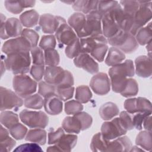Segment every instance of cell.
Here are the masks:
<instances>
[{
    "mask_svg": "<svg viewBox=\"0 0 152 152\" xmlns=\"http://www.w3.org/2000/svg\"><path fill=\"white\" fill-rule=\"evenodd\" d=\"M135 38L140 45H147L152 38V30H151V23H149L145 27L140 28L135 35Z\"/></svg>",
    "mask_w": 152,
    "mask_h": 152,
    "instance_id": "1f68e13d",
    "label": "cell"
},
{
    "mask_svg": "<svg viewBox=\"0 0 152 152\" xmlns=\"http://www.w3.org/2000/svg\"><path fill=\"white\" fill-rule=\"evenodd\" d=\"M12 86L15 92L22 98H26L34 93L37 83L26 74L15 75L12 80Z\"/></svg>",
    "mask_w": 152,
    "mask_h": 152,
    "instance_id": "277c9868",
    "label": "cell"
},
{
    "mask_svg": "<svg viewBox=\"0 0 152 152\" xmlns=\"http://www.w3.org/2000/svg\"><path fill=\"white\" fill-rule=\"evenodd\" d=\"M10 132L4 128L3 125L1 126L0 130V141H1V152L10 151L14 147L16 144V141L14 139L11 138L9 136Z\"/></svg>",
    "mask_w": 152,
    "mask_h": 152,
    "instance_id": "4dcf8cb0",
    "label": "cell"
},
{
    "mask_svg": "<svg viewBox=\"0 0 152 152\" xmlns=\"http://www.w3.org/2000/svg\"><path fill=\"white\" fill-rule=\"evenodd\" d=\"M99 1H75L72 3L74 10L81 12L84 14H88L90 12L97 10Z\"/></svg>",
    "mask_w": 152,
    "mask_h": 152,
    "instance_id": "d4e9b609",
    "label": "cell"
},
{
    "mask_svg": "<svg viewBox=\"0 0 152 152\" xmlns=\"http://www.w3.org/2000/svg\"><path fill=\"white\" fill-rule=\"evenodd\" d=\"M55 33L60 48H62L64 45H70L78 38L74 30L66 24V22L62 24Z\"/></svg>",
    "mask_w": 152,
    "mask_h": 152,
    "instance_id": "5bb4252c",
    "label": "cell"
},
{
    "mask_svg": "<svg viewBox=\"0 0 152 152\" xmlns=\"http://www.w3.org/2000/svg\"><path fill=\"white\" fill-rule=\"evenodd\" d=\"M45 68L43 65H33L30 69V72L36 81H40L44 77Z\"/></svg>",
    "mask_w": 152,
    "mask_h": 152,
    "instance_id": "6f0895ef",
    "label": "cell"
},
{
    "mask_svg": "<svg viewBox=\"0 0 152 152\" xmlns=\"http://www.w3.org/2000/svg\"><path fill=\"white\" fill-rule=\"evenodd\" d=\"M90 86L96 94L105 95L110 90V80L106 73L97 72L91 78Z\"/></svg>",
    "mask_w": 152,
    "mask_h": 152,
    "instance_id": "4fadbf2b",
    "label": "cell"
},
{
    "mask_svg": "<svg viewBox=\"0 0 152 152\" xmlns=\"http://www.w3.org/2000/svg\"><path fill=\"white\" fill-rule=\"evenodd\" d=\"M112 90L115 93H121L125 88L127 83V77L119 75L110 77Z\"/></svg>",
    "mask_w": 152,
    "mask_h": 152,
    "instance_id": "ab89813d",
    "label": "cell"
},
{
    "mask_svg": "<svg viewBox=\"0 0 152 152\" xmlns=\"http://www.w3.org/2000/svg\"><path fill=\"white\" fill-rule=\"evenodd\" d=\"M151 115V113H136L133 114V124L134 126L137 130H141L142 128V123L144 118L149 115Z\"/></svg>",
    "mask_w": 152,
    "mask_h": 152,
    "instance_id": "91938a15",
    "label": "cell"
},
{
    "mask_svg": "<svg viewBox=\"0 0 152 152\" xmlns=\"http://www.w3.org/2000/svg\"><path fill=\"white\" fill-rule=\"evenodd\" d=\"M119 109L118 106L113 102H106L99 108V115L104 121H109L119 114Z\"/></svg>",
    "mask_w": 152,
    "mask_h": 152,
    "instance_id": "4316f807",
    "label": "cell"
},
{
    "mask_svg": "<svg viewBox=\"0 0 152 152\" xmlns=\"http://www.w3.org/2000/svg\"><path fill=\"white\" fill-rule=\"evenodd\" d=\"M135 72L142 78H148L151 75V58L148 56L141 55L135 60Z\"/></svg>",
    "mask_w": 152,
    "mask_h": 152,
    "instance_id": "d6986e66",
    "label": "cell"
},
{
    "mask_svg": "<svg viewBox=\"0 0 152 152\" xmlns=\"http://www.w3.org/2000/svg\"><path fill=\"white\" fill-rule=\"evenodd\" d=\"M56 45L55 36L53 34L43 36L40 39L39 46L43 50L55 49Z\"/></svg>",
    "mask_w": 152,
    "mask_h": 152,
    "instance_id": "c3c4849f",
    "label": "cell"
},
{
    "mask_svg": "<svg viewBox=\"0 0 152 152\" xmlns=\"http://www.w3.org/2000/svg\"><path fill=\"white\" fill-rule=\"evenodd\" d=\"M83 109V106L77 100H71L65 103V112L67 115H74Z\"/></svg>",
    "mask_w": 152,
    "mask_h": 152,
    "instance_id": "f6af8a7d",
    "label": "cell"
},
{
    "mask_svg": "<svg viewBox=\"0 0 152 152\" xmlns=\"http://www.w3.org/2000/svg\"><path fill=\"white\" fill-rule=\"evenodd\" d=\"M124 108L128 113L134 114L138 112L151 113V103L146 98L138 97L126 99L124 104Z\"/></svg>",
    "mask_w": 152,
    "mask_h": 152,
    "instance_id": "30bf717a",
    "label": "cell"
},
{
    "mask_svg": "<svg viewBox=\"0 0 152 152\" xmlns=\"http://www.w3.org/2000/svg\"><path fill=\"white\" fill-rule=\"evenodd\" d=\"M46 132L43 128H34L27 132L25 140L39 145H45L46 142Z\"/></svg>",
    "mask_w": 152,
    "mask_h": 152,
    "instance_id": "83f0119b",
    "label": "cell"
},
{
    "mask_svg": "<svg viewBox=\"0 0 152 152\" xmlns=\"http://www.w3.org/2000/svg\"><path fill=\"white\" fill-rule=\"evenodd\" d=\"M125 59V55L122 51L116 47L112 46L109 49L105 63L108 66H113L121 63Z\"/></svg>",
    "mask_w": 152,
    "mask_h": 152,
    "instance_id": "f1b7e54d",
    "label": "cell"
},
{
    "mask_svg": "<svg viewBox=\"0 0 152 152\" xmlns=\"http://www.w3.org/2000/svg\"><path fill=\"white\" fill-rule=\"evenodd\" d=\"M107 40L110 45L118 48L126 53L134 52L138 48L135 36L122 30H119L116 34Z\"/></svg>",
    "mask_w": 152,
    "mask_h": 152,
    "instance_id": "3957f363",
    "label": "cell"
},
{
    "mask_svg": "<svg viewBox=\"0 0 152 152\" xmlns=\"http://www.w3.org/2000/svg\"><path fill=\"white\" fill-rule=\"evenodd\" d=\"M0 93L1 101V111L12 109H14L17 111L24 103L22 99L15 92L10 89L1 86Z\"/></svg>",
    "mask_w": 152,
    "mask_h": 152,
    "instance_id": "9c48e42d",
    "label": "cell"
},
{
    "mask_svg": "<svg viewBox=\"0 0 152 152\" xmlns=\"http://www.w3.org/2000/svg\"><path fill=\"white\" fill-rule=\"evenodd\" d=\"M74 65L82 68L90 74H96L99 72V65L88 53H81L74 59Z\"/></svg>",
    "mask_w": 152,
    "mask_h": 152,
    "instance_id": "9a60e30c",
    "label": "cell"
},
{
    "mask_svg": "<svg viewBox=\"0 0 152 152\" xmlns=\"http://www.w3.org/2000/svg\"><path fill=\"white\" fill-rule=\"evenodd\" d=\"M102 26L103 34L107 39L113 36L121 30L115 20L109 12L102 16Z\"/></svg>",
    "mask_w": 152,
    "mask_h": 152,
    "instance_id": "ffe728a7",
    "label": "cell"
},
{
    "mask_svg": "<svg viewBox=\"0 0 152 152\" xmlns=\"http://www.w3.org/2000/svg\"><path fill=\"white\" fill-rule=\"evenodd\" d=\"M43 106L46 112L50 115H58L62 111V102L56 94L45 98Z\"/></svg>",
    "mask_w": 152,
    "mask_h": 152,
    "instance_id": "603a6c76",
    "label": "cell"
},
{
    "mask_svg": "<svg viewBox=\"0 0 152 152\" xmlns=\"http://www.w3.org/2000/svg\"><path fill=\"white\" fill-rule=\"evenodd\" d=\"M64 134V130L62 128H59L56 131L51 128L48 133V144H56Z\"/></svg>",
    "mask_w": 152,
    "mask_h": 152,
    "instance_id": "680465c9",
    "label": "cell"
},
{
    "mask_svg": "<svg viewBox=\"0 0 152 152\" xmlns=\"http://www.w3.org/2000/svg\"><path fill=\"white\" fill-rule=\"evenodd\" d=\"M86 21L82 31L78 34V38L102 35V15L98 10L93 11L86 15Z\"/></svg>",
    "mask_w": 152,
    "mask_h": 152,
    "instance_id": "5b68a950",
    "label": "cell"
},
{
    "mask_svg": "<svg viewBox=\"0 0 152 152\" xmlns=\"http://www.w3.org/2000/svg\"><path fill=\"white\" fill-rule=\"evenodd\" d=\"M45 64L47 66H58L60 62V56L58 51L55 49L44 50Z\"/></svg>",
    "mask_w": 152,
    "mask_h": 152,
    "instance_id": "f35d334b",
    "label": "cell"
},
{
    "mask_svg": "<svg viewBox=\"0 0 152 152\" xmlns=\"http://www.w3.org/2000/svg\"><path fill=\"white\" fill-rule=\"evenodd\" d=\"M6 69L14 75L25 74L30 70L31 57L29 52H21L9 54L4 59Z\"/></svg>",
    "mask_w": 152,
    "mask_h": 152,
    "instance_id": "7a4b0ae2",
    "label": "cell"
},
{
    "mask_svg": "<svg viewBox=\"0 0 152 152\" xmlns=\"http://www.w3.org/2000/svg\"><path fill=\"white\" fill-rule=\"evenodd\" d=\"M74 116L78 119L81 125V131H84L89 128L93 122L92 117L87 112H80Z\"/></svg>",
    "mask_w": 152,
    "mask_h": 152,
    "instance_id": "681fc988",
    "label": "cell"
},
{
    "mask_svg": "<svg viewBox=\"0 0 152 152\" xmlns=\"http://www.w3.org/2000/svg\"><path fill=\"white\" fill-rule=\"evenodd\" d=\"M74 87L73 86L66 88H56L55 94L62 101L71 99L73 96Z\"/></svg>",
    "mask_w": 152,
    "mask_h": 152,
    "instance_id": "db71d44e",
    "label": "cell"
},
{
    "mask_svg": "<svg viewBox=\"0 0 152 152\" xmlns=\"http://www.w3.org/2000/svg\"><path fill=\"white\" fill-rule=\"evenodd\" d=\"M21 122L32 128H45L48 124L49 118L42 111L24 109L20 113Z\"/></svg>",
    "mask_w": 152,
    "mask_h": 152,
    "instance_id": "8992f818",
    "label": "cell"
},
{
    "mask_svg": "<svg viewBox=\"0 0 152 152\" xmlns=\"http://www.w3.org/2000/svg\"><path fill=\"white\" fill-rule=\"evenodd\" d=\"M39 18V13L34 10H31L22 13L20 16L19 20L23 26L31 28L36 26L38 24Z\"/></svg>",
    "mask_w": 152,
    "mask_h": 152,
    "instance_id": "f546056e",
    "label": "cell"
},
{
    "mask_svg": "<svg viewBox=\"0 0 152 152\" xmlns=\"http://www.w3.org/2000/svg\"><path fill=\"white\" fill-rule=\"evenodd\" d=\"M119 3L123 7L124 11L132 17L134 16L140 7L138 1H121Z\"/></svg>",
    "mask_w": 152,
    "mask_h": 152,
    "instance_id": "bcb514c9",
    "label": "cell"
},
{
    "mask_svg": "<svg viewBox=\"0 0 152 152\" xmlns=\"http://www.w3.org/2000/svg\"><path fill=\"white\" fill-rule=\"evenodd\" d=\"M35 3V1H5L4 5L8 11L17 14L25 8L33 7Z\"/></svg>",
    "mask_w": 152,
    "mask_h": 152,
    "instance_id": "cb8c5ba5",
    "label": "cell"
},
{
    "mask_svg": "<svg viewBox=\"0 0 152 152\" xmlns=\"http://www.w3.org/2000/svg\"><path fill=\"white\" fill-rule=\"evenodd\" d=\"M142 124H143L144 128L145 130L151 132V115L147 116L144 118Z\"/></svg>",
    "mask_w": 152,
    "mask_h": 152,
    "instance_id": "94428289",
    "label": "cell"
},
{
    "mask_svg": "<svg viewBox=\"0 0 152 152\" xmlns=\"http://www.w3.org/2000/svg\"><path fill=\"white\" fill-rule=\"evenodd\" d=\"M82 53H90L91 51L99 45L107 44V39L103 35L89 36L80 39Z\"/></svg>",
    "mask_w": 152,
    "mask_h": 152,
    "instance_id": "44dd1931",
    "label": "cell"
},
{
    "mask_svg": "<svg viewBox=\"0 0 152 152\" xmlns=\"http://www.w3.org/2000/svg\"><path fill=\"white\" fill-rule=\"evenodd\" d=\"M21 36L24 37L30 43L31 48L37 46L39 39V36L34 30L30 28H24L22 31Z\"/></svg>",
    "mask_w": 152,
    "mask_h": 152,
    "instance_id": "7dc6e473",
    "label": "cell"
},
{
    "mask_svg": "<svg viewBox=\"0 0 152 152\" xmlns=\"http://www.w3.org/2000/svg\"><path fill=\"white\" fill-rule=\"evenodd\" d=\"M108 50L107 44L102 43L96 46L90 53L91 56L99 62H102Z\"/></svg>",
    "mask_w": 152,
    "mask_h": 152,
    "instance_id": "816d5d0a",
    "label": "cell"
},
{
    "mask_svg": "<svg viewBox=\"0 0 152 152\" xmlns=\"http://www.w3.org/2000/svg\"><path fill=\"white\" fill-rule=\"evenodd\" d=\"M119 119L124 127L128 131L134 128L133 124V114L126 111H122L119 114Z\"/></svg>",
    "mask_w": 152,
    "mask_h": 152,
    "instance_id": "f5cc1de1",
    "label": "cell"
},
{
    "mask_svg": "<svg viewBox=\"0 0 152 152\" xmlns=\"http://www.w3.org/2000/svg\"><path fill=\"white\" fill-rule=\"evenodd\" d=\"M65 23H66V21L63 17L53 15L50 14H44L41 15L39 21L42 31L44 33L50 34L55 33L57 28L62 24Z\"/></svg>",
    "mask_w": 152,
    "mask_h": 152,
    "instance_id": "7c38bea8",
    "label": "cell"
},
{
    "mask_svg": "<svg viewBox=\"0 0 152 152\" xmlns=\"http://www.w3.org/2000/svg\"><path fill=\"white\" fill-rule=\"evenodd\" d=\"M18 116L13 112L8 110L1 111L0 115V121L1 125L10 129L12 126L18 123Z\"/></svg>",
    "mask_w": 152,
    "mask_h": 152,
    "instance_id": "e575fe53",
    "label": "cell"
},
{
    "mask_svg": "<svg viewBox=\"0 0 152 152\" xmlns=\"http://www.w3.org/2000/svg\"><path fill=\"white\" fill-rule=\"evenodd\" d=\"M22 24L17 18L5 20V17L1 14V38L3 40L10 37H17L21 34Z\"/></svg>",
    "mask_w": 152,
    "mask_h": 152,
    "instance_id": "52a82bcc",
    "label": "cell"
},
{
    "mask_svg": "<svg viewBox=\"0 0 152 152\" xmlns=\"http://www.w3.org/2000/svg\"><path fill=\"white\" fill-rule=\"evenodd\" d=\"M138 2L140 7L135 12L134 18L136 24L140 27H142L151 19V1H138Z\"/></svg>",
    "mask_w": 152,
    "mask_h": 152,
    "instance_id": "2e32d148",
    "label": "cell"
},
{
    "mask_svg": "<svg viewBox=\"0 0 152 152\" xmlns=\"http://www.w3.org/2000/svg\"><path fill=\"white\" fill-rule=\"evenodd\" d=\"M81 53L82 50L79 38L77 39L70 45L66 46L65 49V53L69 59H74Z\"/></svg>",
    "mask_w": 152,
    "mask_h": 152,
    "instance_id": "b9f144b4",
    "label": "cell"
},
{
    "mask_svg": "<svg viewBox=\"0 0 152 152\" xmlns=\"http://www.w3.org/2000/svg\"><path fill=\"white\" fill-rule=\"evenodd\" d=\"M31 49L30 43L24 37L20 36L6 41L2 45V51L8 55L17 52H30Z\"/></svg>",
    "mask_w": 152,
    "mask_h": 152,
    "instance_id": "8fae6325",
    "label": "cell"
},
{
    "mask_svg": "<svg viewBox=\"0 0 152 152\" xmlns=\"http://www.w3.org/2000/svg\"><path fill=\"white\" fill-rule=\"evenodd\" d=\"M145 150L142 148H141V147H139L136 145L135 146H132V147L131 148L129 151H144Z\"/></svg>",
    "mask_w": 152,
    "mask_h": 152,
    "instance_id": "6125c7cd",
    "label": "cell"
},
{
    "mask_svg": "<svg viewBox=\"0 0 152 152\" xmlns=\"http://www.w3.org/2000/svg\"><path fill=\"white\" fill-rule=\"evenodd\" d=\"M62 128L65 131L69 134H78L81 131L80 123L74 115L65 117L62 122Z\"/></svg>",
    "mask_w": 152,
    "mask_h": 152,
    "instance_id": "d6a6232c",
    "label": "cell"
},
{
    "mask_svg": "<svg viewBox=\"0 0 152 152\" xmlns=\"http://www.w3.org/2000/svg\"><path fill=\"white\" fill-rule=\"evenodd\" d=\"M127 130L124 127L119 118H115L110 121L103 123L101 126V134L103 138L112 140L125 135Z\"/></svg>",
    "mask_w": 152,
    "mask_h": 152,
    "instance_id": "ba28073f",
    "label": "cell"
},
{
    "mask_svg": "<svg viewBox=\"0 0 152 152\" xmlns=\"http://www.w3.org/2000/svg\"><path fill=\"white\" fill-rule=\"evenodd\" d=\"M24 104L26 107L28 109H40L44 105V99L39 93L32 94L25 98Z\"/></svg>",
    "mask_w": 152,
    "mask_h": 152,
    "instance_id": "8d00e7d4",
    "label": "cell"
},
{
    "mask_svg": "<svg viewBox=\"0 0 152 152\" xmlns=\"http://www.w3.org/2000/svg\"><path fill=\"white\" fill-rule=\"evenodd\" d=\"M135 144L145 151L151 150V132L148 131H142L137 136Z\"/></svg>",
    "mask_w": 152,
    "mask_h": 152,
    "instance_id": "836d02e7",
    "label": "cell"
},
{
    "mask_svg": "<svg viewBox=\"0 0 152 152\" xmlns=\"http://www.w3.org/2000/svg\"><path fill=\"white\" fill-rule=\"evenodd\" d=\"M138 92V84L137 81L133 78H128L125 89L120 93L123 97H129L135 96Z\"/></svg>",
    "mask_w": 152,
    "mask_h": 152,
    "instance_id": "60d3db41",
    "label": "cell"
},
{
    "mask_svg": "<svg viewBox=\"0 0 152 152\" xmlns=\"http://www.w3.org/2000/svg\"><path fill=\"white\" fill-rule=\"evenodd\" d=\"M75 97L80 103H86L91 100L92 93L88 86L82 85L76 88Z\"/></svg>",
    "mask_w": 152,
    "mask_h": 152,
    "instance_id": "74e56055",
    "label": "cell"
},
{
    "mask_svg": "<svg viewBox=\"0 0 152 152\" xmlns=\"http://www.w3.org/2000/svg\"><path fill=\"white\" fill-rule=\"evenodd\" d=\"M109 77L119 75L125 77H132L135 74V68L133 61L127 59L124 62L111 67L108 71Z\"/></svg>",
    "mask_w": 152,
    "mask_h": 152,
    "instance_id": "ac0fdd59",
    "label": "cell"
},
{
    "mask_svg": "<svg viewBox=\"0 0 152 152\" xmlns=\"http://www.w3.org/2000/svg\"><path fill=\"white\" fill-rule=\"evenodd\" d=\"M78 137L74 134H64L54 145L49 146L47 151H71L77 144Z\"/></svg>",
    "mask_w": 152,
    "mask_h": 152,
    "instance_id": "e0dca14e",
    "label": "cell"
},
{
    "mask_svg": "<svg viewBox=\"0 0 152 152\" xmlns=\"http://www.w3.org/2000/svg\"><path fill=\"white\" fill-rule=\"evenodd\" d=\"M42 151L43 150L39 146V144L35 142L21 144L14 150V151L20 152H37Z\"/></svg>",
    "mask_w": 152,
    "mask_h": 152,
    "instance_id": "9f6ffc18",
    "label": "cell"
},
{
    "mask_svg": "<svg viewBox=\"0 0 152 152\" xmlns=\"http://www.w3.org/2000/svg\"><path fill=\"white\" fill-rule=\"evenodd\" d=\"M56 87L45 81H40L39 83L38 93L44 98L55 94Z\"/></svg>",
    "mask_w": 152,
    "mask_h": 152,
    "instance_id": "ee69618b",
    "label": "cell"
},
{
    "mask_svg": "<svg viewBox=\"0 0 152 152\" xmlns=\"http://www.w3.org/2000/svg\"><path fill=\"white\" fill-rule=\"evenodd\" d=\"M86 21V15L81 12H75L68 19V25L74 30L77 36L82 31Z\"/></svg>",
    "mask_w": 152,
    "mask_h": 152,
    "instance_id": "484cf974",
    "label": "cell"
},
{
    "mask_svg": "<svg viewBox=\"0 0 152 152\" xmlns=\"http://www.w3.org/2000/svg\"><path fill=\"white\" fill-rule=\"evenodd\" d=\"M118 3L116 1H99L97 10L103 16L109 12Z\"/></svg>",
    "mask_w": 152,
    "mask_h": 152,
    "instance_id": "11a10c76",
    "label": "cell"
},
{
    "mask_svg": "<svg viewBox=\"0 0 152 152\" xmlns=\"http://www.w3.org/2000/svg\"><path fill=\"white\" fill-rule=\"evenodd\" d=\"M33 65L45 64V56L43 49L39 46L32 48L30 50Z\"/></svg>",
    "mask_w": 152,
    "mask_h": 152,
    "instance_id": "f907efd6",
    "label": "cell"
},
{
    "mask_svg": "<svg viewBox=\"0 0 152 152\" xmlns=\"http://www.w3.org/2000/svg\"><path fill=\"white\" fill-rule=\"evenodd\" d=\"M44 80L56 88L69 87L74 84L72 74L58 66H47L45 68Z\"/></svg>",
    "mask_w": 152,
    "mask_h": 152,
    "instance_id": "6da1fadb",
    "label": "cell"
},
{
    "mask_svg": "<svg viewBox=\"0 0 152 152\" xmlns=\"http://www.w3.org/2000/svg\"><path fill=\"white\" fill-rule=\"evenodd\" d=\"M10 134L17 140L23 139L27 133V128L23 124L17 123L9 129Z\"/></svg>",
    "mask_w": 152,
    "mask_h": 152,
    "instance_id": "7bdbcfd3",
    "label": "cell"
},
{
    "mask_svg": "<svg viewBox=\"0 0 152 152\" xmlns=\"http://www.w3.org/2000/svg\"><path fill=\"white\" fill-rule=\"evenodd\" d=\"M132 143L127 136H121L109 140L106 151H129Z\"/></svg>",
    "mask_w": 152,
    "mask_h": 152,
    "instance_id": "7402d4cb",
    "label": "cell"
},
{
    "mask_svg": "<svg viewBox=\"0 0 152 152\" xmlns=\"http://www.w3.org/2000/svg\"><path fill=\"white\" fill-rule=\"evenodd\" d=\"M107 140L103 138L101 132L94 134L91 139L90 148L92 151H106L108 142Z\"/></svg>",
    "mask_w": 152,
    "mask_h": 152,
    "instance_id": "d590c367",
    "label": "cell"
}]
</instances>
